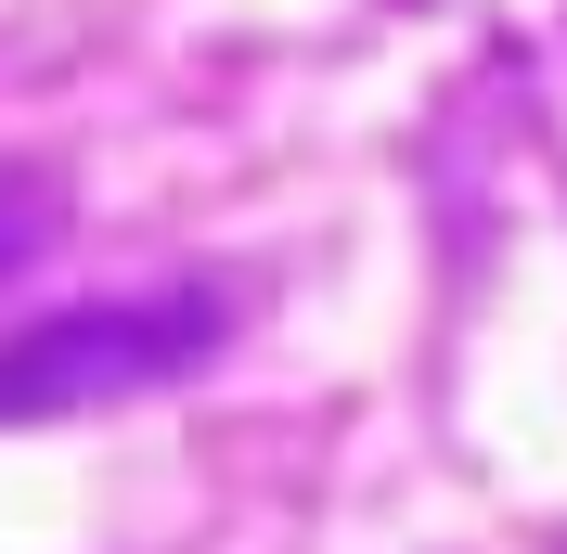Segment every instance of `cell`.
<instances>
[{
    "instance_id": "6da1fadb",
    "label": "cell",
    "mask_w": 567,
    "mask_h": 554,
    "mask_svg": "<svg viewBox=\"0 0 567 554\" xmlns=\"http://www.w3.org/2000/svg\"><path fill=\"white\" fill-rule=\"evenodd\" d=\"M219 336H233V310L207 284L52 310V322H27L0 348V425H52V413H104V400H142V387H181Z\"/></svg>"
},
{
    "instance_id": "7a4b0ae2",
    "label": "cell",
    "mask_w": 567,
    "mask_h": 554,
    "mask_svg": "<svg viewBox=\"0 0 567 554\" xmlns=\"http://www.w3.org/2000/svg\"><path fill=\"white\" fill-rule=\"evenodd\" d=\"M52 233H65V181H52V168H0V284L27 271Z\"/></svg>"
}]
</instances>
